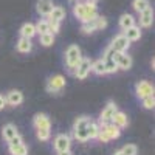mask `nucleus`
<instances>
[{
	"instance_id": "obj_3",
	"label": "nucleus",
	"mask_w": 155,
	"mask_h": 155,
	"mask_svg": "<svg viewBox=\"0 0 155 155\" xmlns=\"http://www.w3.org/2000/svg\"><path fill=\"white\" fill-rule=\"evenodd\" d=\"M129 45H130V42L127 41V37L124 34H118L110 44V48L115 51V53H126Z\"/></svg>"
},
{
	"instance_id": "obj_35",
	"label": "nucleus",
	"mask_w": 155,
	"mask_h": 155,
	"mask_svg": "<svg viewBox=\"0 0 155 155\" xmlns=\"http://www.w3.org/2000/svg\"><path fill=\"white\" fill-rule=\"evenodd\" d=\"M95 22H96V30H104L107 27V19L102 17V16H98L95 19Z\"/></svg>"
},
{
	"instance_id": "obj_32",
	"label": "nucleus",
	"mask_w": 155,
	"mask_h": 155,
	"mask_svg": "<svg viewBox=\"0 0 155 155\" xmlns=\"http://www.w3.org/2000/svg\"><path fill=\"white\" fill-rule=\"evenodd\" d=\"M73 14L79 19V20H82V16H84V3L78 2V3L73 6Z\"/></svg>"
},
{
	"instance_id": "obj_17",
	"label": "nucleus",
	"mask_w": 155,
	"mask_h": 155,
	"mask_svg": "<svg viewBox=\"0 0 155 155\" xmlns=\"http://www.w3.org/2000/svg\"><path fill=\"white\" fill-rule=\"evenodd\" d=\"M65 17V9H64L62 6H54L53 9H51V12L48 14V20H54V22H59Z\"/></svg>"
},
{
	"instance_id": "obj_4",
	"label": "nucleus",
	"mask_w": 155,
	"mask_h": 155,
	"mask_svg": "<svg viewBox=\"0 0 155 155\" xmlns=\"http://www.w3.org/2000/svg\"><path fill=\"white\" fill-rule=\"evenodd\" d=\"M112 59L116 62V65H118V70H129L132 67V58L129 56L127 53H113Z\"/></svg>"
},
{
	"instance_id": "obj_39",
	"label": "nucleus",
	"mask_w": 155,
	"mask_h": 155,
	"mask_svg": "<svg viewBox=\"0 0 155 155\" xmlns=\"http://www.w3.org/2000/svg\"><path fill=\"white\" fill-rule=\"evenodd\" d=\"M58 155H73L71 150H62V152H58Z\"/></svg>"
},
{
	"instance_id": "obj_15",
	"label": "nucleus",
	"mask_w": 155,
	"mask_h": 155,
	"mask_svg": "<svg viewBox=\"0 0 155 155\" xmlns=\"http://www.w3.org/2000/svg\"><path fill=\"white\" fill-rule=\"evenodd\" d=\"M112 123L116 126V127H120V129H124L129 126V118H127V115L124 112H120V110H116L115 115H113V118H112Z\"/></svg>"
},
{
	"instance_id": "obj_27",
	"label": "nucleus",
	"mask_w": 155,
	"mask_h": 155,
	"mask_svg": "<svg viewBox=\"0 0 155 155\" xmlns=\"http://www.w3.org/2000/svg\"><path fill=\"white\" fill-rule=\"evenodd\" d=\"M92 121L88 118V116H81V118H78L74 121V126H73V130H79V129H87L88 123Z\"/></svg>"
},
{
	"instance_id": "obj_33",
	"label": "nucleus",
	"mask_w": 155,
	"mask_h": 155,
	"mask_svg": "<svg viewBox=\"0 0 155 155\" xmlns=\"http://www.w3.org/2000/svg\"><path fill=\"white\" fill-rule=\"evenodd\" d=\"M143 107L147 109V110H150V109L155 107V98H153V95H152V96H146V98H143Z\"/></svg>"
},
{
	"instance_id": "obj_34",
	"label": "nucleus",
	"mask_w": 155,
	"mask_h": 155,
	"mask_svg": "<svg viewBox=\"0 0 155 155\" xmlns=\"http://www.w3.org/2000/svg\"><path fill=\"white\" fill-rule=\"evenodd\" d=\"M121 152H123L124 155H137L138 149H137L135 144H126V146L121 149Z\"/></svg>"
},
{
	"instance_id": "obj_7",
	"label": "nucleus",
	"mask_w": 155,
	"mask_h": 155,
	"mask_svg": "<svg viewBox=\"0 0 155 155\" xmlns=\"http://www.w3.org/2000/svg\"><path fill=\"white\" fill-rule=\"evenodd\" d=\"M135 92H137V96L141 99L146 96H152L153 95V85L147 81H140L135 85Z\"/></svg>"
},
{
	"instance_id": "obj_14",
	"label": "nucleus",
	"mask_w": 155,
	"mask_h": 155,
	"mask_svg": "<svg viewBox=\"0 0 155 155\" xmlns=\"http://www.w3.org/2000/svg\"><path fill=\"white\" fill-rule=\"evenodd\" d=\"M153 22V11L152 8H147L144 9L143 12H140V25L143 28H149Z\"/></svg>"
},
{
	"instance_id": "obj_24",
	"label": "nucleus",
	"mask_w": 155,
	"mask_h": 155,
	"mask_svg": "<svg viewBox=\"0 0 155 155\" xmlns=\"http://www.w3.org/2000/svg\"><path fill=\"white\" fill-rule=\"evenodd\" d=\"M98 134H99V124L90 121L88 126H87V135H88V140H96L98 138Z\"/></svg>"
},
{
	"instance_id": "obj_29",
	"label": "nucleus",
	"mask_w": 155,
	"mask_h": 155,
	"mask_svg": "<svg viewBox=\"0 0 155 155\" xmlns=\"http://www.w3.org/2000/svg\"><path fill=\"white\" fill-rule=\"evenodd\" d=\"M41 44L44 47H51V45L54 44V34H51V33L41 34Z\"/></svg>"
},
{
	"instance_id": "obj_6",
	"label": "nucleus",
	"mask_w": 155,
	"mask_h": 155,
	"mask_svg": "<svg viewBox=\"0 0 155 155\" xmlns=\"http://www.w3.org/2000/svg\"><path fill=\"white\" fill-rule=\"evenodd\" d=\"M53 146L58 152H62V150H70V146H71V138L65 134H59L56 135L54 141H53Z\"/></svg>"
},
{
	"instance_id": "obj_9",
	"label": "nucleus",
	"mask_w": 155,
	"mask_h": 155,
	"mask_svg": "<svg viewBox=\"0 0 155 155\" xmlns=\"http://www.w3.org/2000/svg\"><path fill=\"white\" fill-rule=\"evenodd\" d=\"M116 110H118V109H116V104H115L113 101H109L107 106L102 109V112H101L99 121H101V123H109V121H112V118H113V115H115Z\"/></svg>"
},
{
	"instance_id": "obj_12",
	"label": "nucleus",
	"mask_w": 155,
	"mask_h": 155,
	"mask_svg": "<svg viewBox=\"0 0 155 155\" xmlns=\"http://www.w3.org/2000/svg\"><path fill=\"white\" fill-rule=\"evenodd\" d=\"M33 124H34L36 129H47V130H50V129H51L50 118H48L45 113H37V115H34Z\"/></svg>"
},
{
	"instance_id": "obj_38",
	"label": "nucleus",
	"mask_w": 155,
	"mask_h": 155,
	"mask_svg": "<svg viewBox=\"0 0 155 155\" xmlns=\"http://www.w3.org/2000/svg\"><path fill=\"white\" fill-rule=\"evenodd\" d=\"M6 106V101H5V96L0 95V110H3V107Z\"/></svg>"
},
{
	"instance_id": "obj_40",
	"label": "nucleus",
	"mask_w": 155,
	"mask_h": 155,
	"mask_svg": "<svg viewBox=\"0 0 155 155\" xmlns=\"http://www.w3.org/2000/svg\"><path fill=\"white\" fill-rule=\"evenodd\" d=\"M113 155H124V153H123V152H121V150H116V152H115V153H113Z\"/></svg>"
},
{
	"instance_id": "obj_16",
	"label": "nucleus",
	"mask_w": 155,
	"mask_h": 155,
	"mask_svg": "<svg viewBox=\"0 0 155 155\" xmlns=\"http://www.w3.org/2000/svg\"><path fill=\"white\" fill-rule=\"evenodd\" d=\"M123 34L127 37V41H129V42H135V41H140V37H141V30H140V27L134 25V27L127 28Z\"/></svg>"
},
{
	"instance_id": "obj_26",
	"label": "nucleus",
	"mask_w": 155,
	"mask_h": 155,
	"mask_svg": "<svg viewBox=\"0 0 155 155\" xmlns=\"http://www.w3.org/2000/svg\"><path fill=\"white\" fill-rule=\"evenodd\" d=\"M81 31L85 33V34H92L93 31H98V30H96V22H95V19H93V20H88V22H84L82 27H81Z\"/></svg>"
},
{
	"instance_id": "obj_2",
	"label": "nucleus",
	"mask_w": 155,
	"mask_h": 155,
	"mask_svg": "<svg viewBox=\"0 0 155 155\" xmlns=\"http://www.w3.org/2000/svg\"><path fill=\"white\" fill-rule=\"evenodd\" d=\"M67 85V81L62 74H54L47 81V92L48 93H61Z\"/></svg>"
},
{
	"instance_id": "obj_22",
	"label": "nucleus",
	"mask_w": 155,
	"mask_h": 155,
	"mask_svg": "<svg viewBox=\"0 0 155 155\" xmlns=\"http://www.w3.org/2000/svg\"><path fill=\"white\" fill-rule=\"evenodd\" d=\"M90 71H93L95 74L101 76L106 74V67H104V59H98L95 62H92V67H90Z\"/></svg>"
},
{
	"instance_id": "obj_37",
	"label": "nucleus",
	"mask_w": 155,
	"mask_h": 155,
	"mask_svg": "<svg viewBox=\"0 0 155 155\" xmlns=\"http://www.w3.org/2000/svg\"><path fill=\"white\" fill-rule=\"evenodd\" d=\"M22 143H23V138H22L20 135H16L14 138H11V140L8 141L9 146H16V144H22Z\"/></svg>"
},
{
	"instance_id": "obj_10",
	"label": "nucleus",
	"mask_w": 155,
	"mask_h": 155,
	"mask_svg": "<svg viewBox=\"0 0 155 155\" xmlns=\"http://www.w3.org/2000/svg\"><path fill=\"white\" fill-rule=\"evenodd\" d=\"M5 101L9 106H20L23 102V93L20 90H9L5 96Z\"/></svg>"
},
{
	"instance_id": "obj_31",
	"label": "nucleus",
	"mask_w": 155,
	"mask_h": 155,
	"mask_svg": "<svg viewBox=\"0 0 155 155\" xmlns=\"http://www.w3.org/2000/svg\"><path fill=\"white\" fill-rule=\"evenodd\" d=\"M36 137L41 141H48L51 137V132L47 130V129H36Z\"/></svg>"
},
{
	"instance_id": "obj_23",
	"label": "nucleus",
	"mask_w": 155,
	"mask_h": 155,
	"mask_svg": "<svg viewBox=\"0 0 155 155\" xmlns=\"http://www.w3.org/2000/svg\"><path fill=\"white\" fill-rule=\"evenodd\" d=\"M8 150L11 155H28V147L25 146L23 143L22 144H16V146H9L8 144Z\"/></svg>"
},
{
	"instance_id": "obj_42",
	"label": "nucleus",
	"mask_w": 155,
	"mask_h": 155,
	"mask_svg": "<svg viewBox=\"0 0 155 155\" xmlns=\"http://www.w3.org/2000/svg\"><path fill=\"white\" fill-rule=\"evenodd\" d=\"M71 2H76V0H71Z\"/></svg>"
},
{
	"instance_id": "obj_36",
	"label": "nucleus",
	"mask_w": 155,
	"mask_h": 155,
	"mask_svg": "<svg viewBox=\"0 0 155 155\" xmlns=\"http://www.w3.org/2000/svg\"><path fill=\"white\" fill-rule=\"evenodd\" d=\"M48 27H50V33H51V34H56V33H59V22L48 20Z\"/></svg>"
},
{
	"instance_id": "obj_19",
	"label": "nucleus",
	"mask_w": 155,
	"mask_h": 155,
	"mask_svg": "<svg viewBox=\"0 0 155 155\" xmlns=\"http://www.w3.org/2000/svg\"><path fill=\"white\" fill-rule=\"evenodd\" d=\"M37 33H36V27L33 23H25V25H22V28H20V36L22 37H27V39H31V37H34Z\"/></svg>"
},
{
	"instance_id": "obj_25",
	"label": "nucleus",
	"mask_w": 155,
	"mask_h": 155,
	"mask_svg": "<svg viewBox=\"0 0 155 155\" xmlns=\"http://www.w3.org/2000/svg\"><path fill=\"white\" fill-rule=\"evenodd\" d=\"M132 8H134L137 12H143L144 9L150 8V3H149V0H134Z\"/></svg>"
},
{
	"instance_id": "obj_21",
	"label": "nucleus",
	"mask_w": 155,
	"mask_h": 155,
	"mask_svg": "<svg viewBox=\"0 0 155 155\" xmlns=\"http://www.w3.org/2000/svg\"><path fill=\"white\" fill-rule=\"evenodd\" d=\"M134 25H135V17L132 14H123L120 17V27H121V30L126 31L127 28L134 27Z\"/></svg>"
},
{
	"instance_id": "obj_20",
	"label": "nucleus",
	"mask_w": 155,
	"mask_h": 155,
	"mask_svg": "<svg viewBox=\"0 0 155 155\" xmlns=\"http://www.w3.org/2000/svg\"><path fill=\"white\" fill-rule=\"evenodd\" d=\"M33 48V44H31V39H27V37H20L19 42H17V51L20 53H30Z\"/></svg>"
},
{
	"instance_id": "obj_11",
	"label": "nucleus",
	"mask_w": 155,
	"mask_h": 155,
	"mask_svg": "<svg viewBox=\"0 0 155 155\" xmlns=\"http://www.w3.org/2000/svg\"><path fill=\"white\" fill-rule=\"evenodd\" d=\"M98 17V9H96V5L95 3H88L85 2L84 3V16H82V23L84 22H88V20H93Z\"/></svg>"
},
{
	"instance_id": "obj_13",
	"label": "nucleus",
	"mask_w": 155,
	"mask_h": 155,
	"mask_svg": "<svg viewBox=\"0 0 155 155\" xmlns=\"http://www.w3.org/2000/svg\"><path fill=\"white\" fill-rule=\"evenodd\" d=\"M54 8L53 5V0H37V5H36V9L41 16H47L51 12V9Z\"/></svg>"
},
{
	"instance_id": "obj_5",
	"label": "nucleus",
	"mask_w": 155,
	"mask_h": 155,
	"mask_svg": "<svg viewBox=\"0 0 155 155\" xmlns=\"http://www.w3.org/2000/svg\"><path fill=\"white\" fill-rule=\"evenodd\" d=\"M90 67H92V62H90V59L82 58L81 62H79V65H78L76 70L73 71V74H74L79 81H82V79H85V78L88 76V73H90Z\"/></svg>"
},
{
	"instance_id": "obj_28",
	"label": "nucleus",
	"mask_w": 155,
	"mask_h": 155,
	"mask_svg": "<svg viewBox=\"0 0 155 155\" xmlns=\"http://www.w3.org/2000/svg\"><path fill=\"white\" fill-rule=\"evenodd\" d=\"M104 67H106V74L107 73H116L118 71V65L112 58H106L104 59Z\"/></svg>"
},
{
	"instance_id": "obj_1",
	"label": "nucleus",
	"mask_w": 155,
	"mask_h": 155,
	"mask_svg": "<svg viewBox=\"0 0 155 155\" xmlns=\"http://www.w3.org/2000/svg\"><path fill=\"white\" fill-rule=\"evenodd\" d=\"M82 59V54H81V48L78 45H70L65 51V64L68 70L73 73L76 70V67L79 65V62Z\"/></svg>"
},
{
	"instance_id": "obj_30",
	"label": "nucleus",
	"mask_w": 155,
	"mask_h": 155,
	"mask_svg": "<svg viewBox=\"0 0 155 155\" xmlns=\"http://www.w3.org/2000/svg\"><path fill=\"white\" fill-rule=\"evenodd\" d=\"M36 27V33L39 34H45V33H50V27H48V20H39Z\"/></svg>"
},
{
	"instance_id": "obj_41",
	"label": "nucleus",
	"mask_w": 155,
	"mask_h": 155,
	"mask_svg": "<svg viewBox=\"0 0 155 155\" xmlns=\"http://www.w3.org/2000/svg\"><path fill=\"white\" fill-rule=\"evenodd\" d=\"M85 2H88V3H95V2H98V0H85Z\"/></svg>"
},
{
	"instance_id": "obj_8",
	"label": "nucleus",
	"mask_w": 155,
	"mask_h": 155,
	"mask_svg": "<svg viewBox=\"0 0 155 155\" xmlns=\"http://www.w3.org/2000/svg\"><path fill=\"white\" fill-rule=\"evenodd\" d=\"M99 129H102V130L106 132V135L109 137V140H116L121 137V129L116 127L113 123H101Z\"/></svg>"
},
{
	"instance_id": "obj_18",
	"label": "nucleus",
	"mask_w": 155,
	"mask_h": 155,
	"mask_svg": "<svg viewBox=\"0 0 155 155\" xmlns=\"http://www.w3.org/2000/svg\"><path fill=\"white\" fill-rule=\"evenodd\" d=\"M16 135H19V130H17V127H16L14 124H6V126H3L2 137H3L6 141H9L11 138H14Z\"/></svg>"
}]
</instances>
